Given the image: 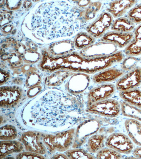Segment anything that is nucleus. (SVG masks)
<instances>
[{
    "instance_id": "33",
    "label": "nucleus",
    "mask_w": 141,
    "mask_h": 159,
    "mask_svg": "<svg viewBox=\"0 0 141 159\" xmlns=\"http://www.w3.org/2000/svg\"><path fill=\"white\" fill-rule=\"evenodd\" d=\"M128 116L141 122V110L134 107L130 109L128 113Z\"/></svg>"
},
{
    "instance_id": "35",
    "label": "nucleus",
    "mask_w": 141,
    "mask_h": 159,
    "mask_svg": "<svg viewBox=\"0 0 141 159\" xmlns=\"http://www.w3.org/2000/svg\"><path fill=\"white\" fill-rule=\"evenodd\" d=\"M40 90L39 87H36V88H33L30 90L29 92H28V96L30 97L34 96L38 93Z\"/></svg>"
},
{
    "instance_id": "10",
    "label": "nucleus",
    "mask_w": 141,
    "mask_h": 159,
    "mask_svg": "<svg viewBox=\"0 0 141 159\" xmlns=\"http://www.w3.org/2000/svg\"><path fill=\"white\" fill-rule=\"evenodd\" d=\"M42 138L39 133L30 132L24 133L22 135V140L27 151L43 154L46 150Z\"/></svg>"
},
{
    "instance_id": "7",
    "label": "nucleus",
    "mask_w": 141,
    "mask_h": 159,
    "mask_svg": "<svg viewBox=\"0 0 141 159\" xmlns=\"http://www.w3.org/2000/svg\"><path fill=\"white\" fill-rule=\"evenodd\" d=\"M118 48L112 43L100 42L81 50L79 54L86 58L105 57L117 52Z\"/></svg>"
},
{
    "instance_id": "34",
    "label": "nucleus",
    "mask_w": 141,
    "mask_h": 159,
    "mask_svg": "<svg viewBox=\"0 0 141 159\" xmlns=\"http://www.w3.org/2000/svg\"><path fill=\"white\" fill-rule=\"evenodd\" d=\"M18 159H42L45 158L38 153L31 152H24L19 154L17 156Z\"/></svg>"
},
{
    "instance_id": "1",
    "label": "nucleus",
    "mask_w": 141,
    "mask_h": 159,
    "mask_svg": "<svg viewBox=\"0 0 141 159\" xmlns=\"http://www.w3.org/2000/svg\"><path fill=\"white\" fill-rule=\"evenodd\" d=\"M125 58L122 51H118L112 55L105 57L86 58L79 53L74 52L63 59V66L73 71L87 74L99 72L121 63Z\"/></svg>"
},
{
    "instance_id": "39",
    "label": "nucleus",
    "mask_w": 141,
    "mask_h": 159,
    "mask_svg": "<svg viewBox=\"0 0 141 159\" xmlns=\"http://www.w3.org/2000/svg\"><path fill=\"white\" fill-rule=\"evenodd\" d=\"M140 89H141V86H140Z\"/></svg>"
},
{
    "instance_id": "18",
    "label": "nucleus",
    "mask_w": 141,
    "mask_h": 159,
    "mask_svg": "<svg viewBox=\"0 0 141 159\" xmlns=\"http://www.w3.org/2000/svg\"><path fill=\"white\" fill-rule=\"evenodd\" d=\"M134 34V38L124 50L125 54L128 56L141 55V24L135 28Z\"/></svg>"
},
{
    "instance_id": "8",
    "label": "nucleus",
    "mask_w": 141,
    "mask_h": 159,
    "mask_svg": "<svg viewBox=\"0 0 141 159\" xmlns=\"http://www.w3.org/2000/svg\"><path fill=\"white\" fill-rule=\"evenodd\" d=\"M141 84V67L138 66L120 78L117 82L116 89L119 92L137 88Z\"/></svg>"
},
{
    "instance_id": "36",
    "label": "nucleus",
    "mask_w": 141,
    "mask_h": 159,
    "mask_svg": "<svg viewBox=\"0 0 141 159\" xmlns=\"http://www.w3.org/2000/svg\"><path fill=\"white\" fill-rule=\"evenodd\" d=\"M132 154L135 158H141V147L135 148Z\"/></svg>"
},
{
    "instance_id": "11",
    "label": "nucleus",
    "mask_w": 141,
    "mask_h": 159,
    "mask_svg": "<svg viewBox=\"0 0 141 159\" xmlns=\"http://www.w3.org/2000/svg\"><path fill=\"white\" fill-rule=\"evenodd\" d=\"M134 33H121L115 31L109 32L100 39V42L112 43L118 48H126L134 38Z\"/></svg>"
},
{
    "instance_id": "4",
    "label": "nucleus",
    "mask_w": 141,
    "mask_h": 159,
    "mask_svg": "<svg viewBox=\"0 0 141 159\" xmlns=\"http://www.w3.org/2000/svg\"><path fill=\"white\" fill-rule=\"evenodd\" d=\"M101 124L98 120L90 119L82 123L77 129L73 148L83 145L87 139L95 134L100 129Z\"/></svg>"
},
{
    "instance_id": "6",
    "label": "nucleus",
    "mask_w": 141,
    "mask_h": 159,
    "mask_svg": "<svg viewBox=\"0 0 141 159\" xmlns=\"http://www.w3.org/2000/svg\"><path fill=\"white\" fill-rule=\"evenodd\" d=\"M105 145L121 154H129L134 148L130 138L121 133H112L107 138Z\"/></svg>"
},
{
    "instance_id": "21",
    "label": "nucleus",
    "mask_w": 141,
    "mask_h": 159,
    "mask_svg": "<svg viewBox=\"0 0 141 159\" xmlns=\"http://www.w3.org/2000/svg\"><path fill=\"white\" fill-rule=\"evenodd\" d=\"M135 26V24L127 17H122L114 20L111 30L113 31L129 33L132 32L134 29Z\"/></svg>"
},
{
    "instance_id": "31",
    "label": "nucleus",
    "mask_w": 141,
    "mask_h": 159,
    "mask_svg": "<svg viewBox=\"0 0 141 159\" xmlns=\"http://www.w3.org/2000/svg\"><path fill=\"white\" fill-rule=\"evenodd\" d=\"M4 57H6L4 60H9L11 65L15 67H19L22 64L21 57L16 53H12L8 55H4Z\"/></svg>"
},
{
    "instance_id": "38",
    "label": "nucleus",
    "mask_w": 141,
    "mask_h": 159,
    "mask_svg": "<svg viewBox=\"0 0 141 159\" xmlns=\"http://www.w3.org/2000/svg\"><path fill=\"white\" fill-rule=\"evenodd\" d=\"M54 158H57V159H68V157L67 156H66L63 154H59L58 155H56L54 157H53Z\"/></svg>"
},
{
    "instance_id": "23",
    "label": "nucleus",
    "mask_w": 141,
    "mask_h": 159,
    "mask_svg": "<svg viewBox=\"0 0 141 159\" xmlns=\"http://www.w3.org/2000/svg\"><path fill=\"white\" fill-rule=\"evenodd\" d=\"M95 39L88 32H82L78 33L75 39V46L79 50H83L94 44Z\"/></svg>"
},
{
    "instance_id": "2",
    "label": "nucleus",
    "mask_w": 141,
    "mask_h": 159,
    "mask_svg": "<svg viewBox=\"0 0 141 159\" xmlns=\"http://www.w3.org/2000/svg\"><path fill=\"white\" fill-rule=\"evenodd\" d=\"M86 111L89 113L113 118L119 116L121 112V105L117 100L110 98L87 107Z\"/></svg>"
},
{
    "instance_id": "14",
    "label": "nucleus",
    "mask_w": 141,
    "mask_h": 159,
    "mask_svg": "<svg viewBox=\"0 0 141 159\" xmlns=\"http://www.w3.org/2000/svg\"><path fill=\"white\" fill-rule=\"evenodd\" d=\"M138 2L136 1H115L108 4L106 11L114 19L122 17Z\"/></svg>"
},
{
    "instance_id": "15",
    "label": "nucleus",
    "mask_w": 141,
    "mask_h": 159,
    "mask_svg": "<svg viewBox=\"0 0 141 159\" xmlns=\"http://www.w3.org/2000/svg\"><path fill=\"white\" fill-rule=\"evenodd\" d=\"M19 90L15 87L5 88L1 90V106L11 107L14 106L20 98Z\"/></svg>"
},
{
    "instance_id": "12",
    "label": "nucleus",
    "mask_w": 141,
    "mask_h": 159,
    "mask_svg": "<svg viewBox=\"0 0 141 159\" xmlns=\"http://www.w3.org/2000/svg\"><path fill=\"white\" fill-rule=\"evenodd\" d=\"M126 73V72L121 68L110 67L95 74L92 80L94 83L97 84L108 83L119 80Z\"/></svg>"
},
{
    "instance_id": "17",
    "label": "nucleus",
    "mask_w": 141,
    "mask_h": 159,
    "mask_svg": "<svg viewBox=\"0 0 141 159\" xmlns=\"http://www.w3.org/2000/svg\"><path fill=\"white\" fill-rule=\"evenodd\" d=\"M102 3L101 2H92L88 6L79 13L78 18L83 25L93 20L101 9Z\"/></svg>"
},
{
    "instance_id": "5",
    "label": "nucleus",
    "mask_w": 141,
    "mask_h": 159,
    "mask_svg": "<svg viewBox=\"0 0 141 159\" xmlns=\"http://www.w3.org/2000/svg\"><path fill=\"white\" fill-rule=\"evenodd\" d=\"M113 21V17L111 14L104 12L86 27V30L95 39H101L111 28Z\"/></svg>"
},
{
    "instance_id": "3",
    "label": "nucleus",
    "mask_w": 141,
    "mask_h": 159,
    "mask_svg": "<svg viewBox=\"0 0 141 159\" xmlns=\"http://www.w3.org/2000/svg\"><path fill=\"white\" fill-rule=\"evenodd\" d=\"M75 133V130L72 129L55 135L45 137L43 140L49 150L64 151L68 149L72 144Z\"/></svg>"
},
{
    "instance_id": "27",
    "label": "nucleus",
    "mask_w": 141,
    "mask_h": 159,
    "mask_svg": "<svg viewBox=\"0 0 141 159\" xmlns=\"http://www.w3.org/2000/svg\"><path fill=\"white\" fill-rule=\"evenodd\" d=\"M0 133L1 139L4 140L14 139L17 135L16 129L11 125H5L2 127Z\"/></svg>"
},
{
    "instance_id": "30",
    "label": "nucleus",
    "mask_w": 141,
    "mask_h": 159,
    "mask_svg": "<svg viewBox=\"0 0 141 159\" xmlns=\"http://www.w3.org/2000/svg\"><path fill=\"white\" fill-rule=\"evenodd\" d=\"M63 59L60 58L58 59H53L51 58L47 57L42 63V67L50 70L60 68L63 65Z\"/></svg>"
},
{
    "instance_id": "29",
    "label": "nucleus",
    "mask_w": 141,
    "mask_h": 159,
    "mask_svg": "<svg viewBox=\"0 0 141 159\" xmlns=\"http://www.w3.org/2000/svg\"><path fill=\"white\" fill-rule=\"evenodd\" d=\"M127 17L135 24H141V3L130 10Z\"/></svg>"
},
{
    "instance_id": "13",
    "label": "nucleus",
    "mask_w": 141,
    "mask_h": 159,
    "mask_svg": "<svg viewBox=\"0 0 141 159\" xmlns=\"http://www.w3.org/2000/svg\"><path fill=\"white\" fill-rule=\"evenodd\" d=\"M90 82L88 74L82 73L73 75L69 82L68 89L71 93L79 94L82 93L88 88Z\"/></svg>"
},
{
    "instance_id": "32",
    "label": "nucleus",
    "mask_w": 141,
    "mask_h": 159,
    "mask_svg": "<svg viewBox=\"0 0 141 159\" xmlns=\"http://www.w3.org/2000/svg\"><path fill=\"white\" fill-rule=\"evenodd\" d=\"M40 81V77L37 74L33 73L28 77L26 81L28 88H32L39 84Z\"/></svg>"
},
{
    "instance_id": "25",
    "label": "nucleus",
    "mask_w": 141,
    "mask_h": 159,
    "mask_svg": "<svg viewBox=\"0 0 141 159\" xmlns=\"http://www.w3.org/2000/svg\"><path fill=\"white\" fill-rule=\"evenodd\" d=\"M97 159H121L123 156L121 153L112 148H104L97 153Z\"/></svg>"
},
{
    "instance_id": "9",
    "label": "nucleus",
    "mask_w": 141,
    "mask_h": 159,
    "mask_svg": "<svg viewBox=\"0 0 141 159\" xmlns=\"http://www.w3.org/2000/svg\"><path fill=\"white\" fill-rule=\"evenodd\" d=\"M116 91L114 84L107 83L101 84L91 89L88 94L87 107L96 102L110 99Z\"/></svg>"
},
{
    "instance_id": "24",
    "label": "nucleus",
    "mask_w": 141,
    "mask_h": 159,
    "mask_svg": "<svg viewBox=\"0 0 141 159\" xmlns=\"http://www.w3.org/2000/svg\"><path fill=\"white\" fill-rule=\"evenodd\" d=\"M70 74L68 71H59L53 74L47 78L46 83L48 86H56L60 85Z\"/></svg>"
},
{
    "instance_id": "20",
    "label": "nucleus",
    "mask_w": 141,
    "mask_h": 159,
    "mask_svg": "<svg viewBox=\"0 0 141 159\" xmlns=\"http://www.w3.org/2000/svg\"><path fill=\"white\" fill-rule=\"evenodd\" d=\"M105 134H94L90 137L87 142L86 149L90 153H95L103 149L107 139Z\"/></svg>"
},
{
    "instance_id": "37",
    "label": "nucleus",
    "mask_w": 141,
    "mask_h": 159,
    "mask_svg": "<svg viewBox=\"0 0 141 159\" xmlns=\"http://www.w3.org/2000/svg\"><path fill=\"white\" fill-rule=\"evenodd\" d=\"M9 77L8 75H7L6 73L2 72L1 71V84L2 85V84L4 83V82H6L7 80V79Z\"/></svg>"
},
{
    "instance_id": "28",
    "label": "nucleus",
    "mask_w": 141,
    "mask_h": 159,
    "mask_svg": "<svg viewBox=\"0 0 141 159\" xmlns=\"http://www.w3.org/2000/svg\"><path fill=\"white\" fill-rule=\"evenodd\" d=\"M140 60V58L135 56H128L122 61L121 68L126 72L130 71L137 67L138 63Z\"/></svg>"
},
{
    "instance_id": "16",
    "label": "nucleus",
    "mask_w": 141,
    "mask_h": 159,
    "mask_svg": "<svg viewBox=\"0 0 141 159\" xmlns=\"http://www.w3.org/2000/svg\"><path fill=\"white\" fill-rule=\"evenodd\" d=\"M125 125L129 137L136 145L141 147V122L137 120H127Z\"/></svg>"
},
{
    "instance_id": "26",
    "label": "nucleus",
    "mask_w": 141,
    "mask_h": 159,
    "mask_svg": "<svg viewBox=\"0 0 141 159\" xmlns=\"http://www.w3.org/2000/svg\"><path fill=\"white\" fill-rule=\"evenodd\" d=\"M68 158L70 159H96V157L87 152L85 150L80 148L68 150L66 152Z\"/></svg>"
},
{
    "instance_id": "22",
    "label": "nucleus",
    "mask_w": 141,
    "mask_h": 159,
    "mask_svg": "<svg viewBox=\"0 0 141 159\" xmlns=\"http://www.w3.org/2000/svg\"><path fill=\"white\" fill-rule=\"evenodd\" d=\"M23 146L21 143L17 141H4L1 142V158L12 153L21 151Z\"/></svg>"
},
{
    "instance_id": "19",
    "label": "nucleus",
    "mask_w": 141,
    "mask_h": 159,
    "mask_svg": "<svg viewBox=\"0 0 141 159\" xmlns=\"http://www.w3.org/2000/svg\"><path fill=\"white\" fill-rule=\"evenodd\" d=\"M119 96L123 101L141 110V90L138 88L120 92Z\"/></svg>"
}]
</instances>
